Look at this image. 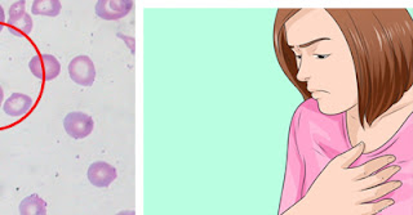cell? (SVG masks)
Masks as SVG:
<instances>
[{
    "label": "cell",
    "mask_w": 413,
    "mask_h": 215,
    "mask_svg": "<svg viewBox=\"0 0 413 215\" xmlns=\"http://www.w3.org/2000/svg\"><path fill=\"white\" fill-rule=\"evenodd\" d=\"M353 50L359 114L371 125L412 85V21L403 9H328Z\"/></svg>",
    "instance_id": "1"
},
{
    "label": "cell",
    "mask_w": 413,
    "mask_h": 215,
    "mask_svg": "<svg viewBox=\"0 0 413 215\" xmlns=\"http://www.w3.org/2000/svg\"><path fill=\"white\" fill-rule=\"evenodd\" d=\"M7 27L9 33L15 36H27L33 31L34 22L31 16L26 12V0H17L8 10Z\"/></svg>",
    "instance_id": "2"
},
{
    "label": "cell",
    "mask_w": 413,
    "mask_h": 215,
    "mask_svg": "<svg viewBox=\"0 0 413 215\" xmlns=\"http://www.w3.org/2000/svg\"><path fill=\"white\" fill-rule=\"evenodd\" d=\"M68 75L80 87H92L96 80V66L88 56H78L68 64Z\"/></svg>",
    "instance_id": "3"
},
{
    "label": "cell",
    "mask_w": 413,
    "mask_h": 215,
    "mask_svg": "<svg viewBox=\"0 0 413 215\" xmlns=\"http://www.w3.org/2000/svg\"><path fill=\"white\" fill-rule=\"evenodd\" d=\"M29 68L31 74L39 80L51 82L61 73V64L59 59L52 54H36L30 59Z\"/></svg>",
    "instance_id": "4"
},
{
    "label": "cell",
    "mask_w": 413,
    "mask_h": 215,
    "mask_svg": "<svg viewBox=\"0 0 413 215\" xmlns=\"http://www.w3.org/2000/svg\"><path fill=\"white\" fill-rule=\"evenodd\" d=\"M133 0H97L94 12L105 21H118L131 13Z\"/></svg>",
    "instance_id": "5"
},
{
    "label": "cell",
    "mask_w": 413,
    "mask_h": 215,
    "mask_svg": "<svg viewBox=\"0 0 413 215\" xmlns=\"http://www.w3.org/2000/svg\"><path fill=\"white\" fill-rule=\"evenodd\" d=\"M64 128L73 140H85L93 132L94 121L85 112H70L64 119Z\"/></svg>",
    "instance_id": "6"
},
{
    "label": "cell",
    "mask_w": 413,
    "mask_h": 215,
    "mask_svg": "<svg viewBox=\"0 0 413 215\" xmlns=\"http://www.w3.org/2000/svg\"><path fill=\"white\" fill-rule=\"evenodd\" d=\"M87 177L89 183L94 187L105 188L109 187L110 184L117 179L118 172L114 166L110 165L106 161H96L88 168Z\"/></svg>",
    "instance_id": "7"
},
{
    "label": "cell",
    "mask_w": 413,
    "mask_h": 215,
    "mask_svg": "<svg viewBox=\"0 0 413 215\" xmlns=\"http://www.w3.org/2000/svg\"><path fill=\"white\" fill-rule=\"evenodd\" d=\"M33 98L24 93H13L3 103L4 112L12 117H22L33 108Z\"/></svg>",
    "instance_id": "8"
},
{
    "label": "cell",
    "mask_w": 413,
    "mask_h": 215,
    "mask_svg": "<svg viewBox=\"0 0 413 215\" xmlns=\"http://www.w3.org/2000/svg\"><path fill=\"white\" fill-rule=\"evenodd\" d=\"M20 213L22 215L47 214V202L38 195H30L21 201Z\"/></svg>",
    "instance_id": "9"
},
{
    "label": "cell",
    "mask_w": 413,
    "mask_h": 215,
    "mask_svg": "<svg viewBox=\"0 0 413 215\" xmlns=\"http://www.w3.org/2000/svg\"><path fill=\"white\" fill-rule=\"evenodd\" d=\"M62 10L59 0H34L31 13L35 16L57 17Z\"/></svg>",
    "instance_id": "10"
},
{
    "label": "cell",
    "mask_w": 413,
    "mask_h": 215,
    "mask_svg": "<svg viewBox=\"0 0 413 215\" xmlns=\"http://www.w3.org/2000/svg\"><path fill=\"white\" fill-rule=\"evenodd\" d=\"M6 22H7V20H6V12H4V8L0 6V33L3 31Z\"/></svg>",
    "instance_id": "11"
},
{
    "label": "cell",
    "mask_w": 413,
    "mask_h": 215,
    "mask_svg": "<svg viewBox=\"0 0 413 215\" xmlns=\"http://www.w3.org/2000/svg\"><path fill=\"white\" fill-rule=\"evenodd\" d=\"M3 100H4V91H3V88L0 85V106L3 105Z\"/></svg>",
    "instance_id": "12"
}]
</instances>
